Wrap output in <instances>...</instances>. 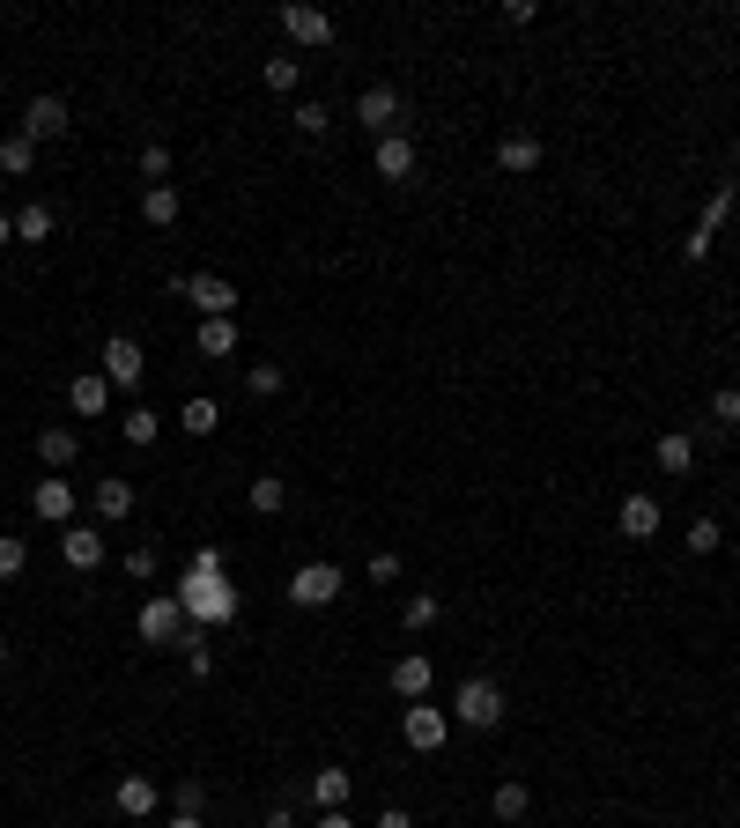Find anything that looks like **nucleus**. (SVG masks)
<instances>
[{
    "label": "nucleus",
    "instance_id": "1",
    "mask_svg": "<svg viewBox=\"0 0 740 828\" xmlns=\"http://www.w3.org/2000/svg\"><path fill=\"white\" fill-rule=\"evenodd\" d=\"M178 607L193 629H222V622H237V592L222 570H186V585H178Z\"/></svg>",
    "mask_w": 740,
    "mask_h": 828
},
{
    "label": "nucleus",
    "instance_id": "2",
    "mask_svg": "<svg viewBox=\"0 0 740 828\" xmlns=\"http://www.w3.org/2000/svg\"><path fill=\"white\" fill-rule=\"evenodd\" d=\"M452 718H459V725H474V732H496V725H504V688L482 681V673H467V681H459V696H452Z\"/></svg>",
    "mask_w": 740,
    "mask_h": 828
},
{
    "label": "nucleus",
    "instance_id": "3",
    "mask_svg": "<svg viewBox=\"0 0 740 828\" xmlns=\"http://www.w3.org/2000/svg\"><path fill=\"white\" fill-rule=\"evenodd\" d=\"M356 119H363V134H378V141H385V134H400L408 104H400V89H393V82H370L363 97H356Z\"/></svg>",
    "mask_w": 740,
    "mask_h": 828
},
{
    "label": "nucleus",
    "instance_id": "4",
    "mask_svg": "<svg viewBox=\"0 0 740 828\" xmlns=\"http://www.w3.org/2000/svg\"><path fill=\"white\" fill-rule=\"evenodd\" d=\"M400 740H408L415 755H437L444 740H452V718H444L437 703H408L400 710Z\"/></svg>",
    "mask_w": 740,
    "mask_h": 828
},
{
    "label": "nucleus",
    "instance_id": "5",
    "mask_svg": "<svg viewBox=\"0 0 740 828\" xmlns=\"http://www.w3.org/2000/svg\"><path fill=\"white\" fill-rule=\"evenodd\" d=\"M334 599H341V570H334V562L289 570V607H334Z\"/></svg>",
    "mask_w": 740,
    "mask_h": 828
},
{
    "label": "nucleus",
    "instance_id": "6",
    "mask_svg": "<svg viewBox=\"0 0 740 828\" xmlns=\"http://www.w3.org/2000/svg\"><path fill=\"white\" fill-rule=\"evenodd\" d=\"M178 296H186L200 318H237V289H230L222 274H186V282H178Z\"/></svg>",
    "mask_w": 740,
    "mask_h": 828
},
{
    "label": "nucleus",
    "instance_id": "7",
    "mask_svg": "<svg viewBox=\"0 0 740 828\" xmlns=\"http://www.w3.org/2000/svg\"><path fill=\"white\" fill-rule=\"evenodd\" d=\"M141 644H178L186 636V607H178V592H156V599H141Z\"/></svg>",
    "mask_w": 740,
    "mask_h": 828
},
{
    "label": "nucleus",
    "instance_id": "8",
    "mask_svg": "<svg viewBox=\"0 0 740 828\" xmlns=\"http://www.w3.org/2000/svg\"><path fill=\"white\" fill-rule=\"evenodd\" d=\"M104 555H112V548H104V533H97V526H60V562H67L74 577L104 570Z\"/></svg>",
    "mask_w": 740,
    "mask_h": 828
},
{
    "label": "nucleus",
    "instance_id": "9",
    "mask_svg": "<svg viewBox=\"0 0 740 828\" xmlns=\"http://www.w3.org/2000/svg\"><path fill=\"white\" fill-rule=\"evenodd\" d=\"M97 355H104V385H126V392L141 385V370H148V363H141V341H134V333H112Z\"/></svg>",
    "mask_w": 740,
    "mask_h": 828
},
{
    "label": "nucleus",
    "instance_id": "10",
    "mask_svg": "<svg viewBox=\"0 0 740 828\" xmlns=\"http://www.w3.org/2000/svg\"><path fill=\"white\" fill-rule=\"evenodd\" d=\"M23 134L30 141H60V134H74V112H67V97H30V112H23Z\"/></svg>",
    "mask_w": 740,
    "mask_h": 828
},
{
    "label": "nucleus",
    "instance_id": "11",
    "mask_svg": "<svg viewBox=\"0 0 740 828\" xmlns=\"http://www.w3.org/2000/svg\"><path fill=\"white\" fill-rule=\"evenodd\" d=\"M30 511L45 518V526H74V481L67 474H45V481L30 488Z\"/></svg>",
    "mask_w": 740,
    "mask_h": 828
},
{
    "label": "nucleus",
    "instance_id": "12",
    "mask_svg": "<svg viewBox=\"0 0 740 828\" xmlns=\"http://www.w3.org/2000/svg\"><path fill=\"white\" fill-rule=\"evenodd\" d=\"M370 171L385 178V185H408V178H415V141H408V134H385V141L370 148Z\"/></svg>",
    "mask_w": 740,
    "mask_h": 828
},
{
    "label": "nucleus",
    "instance_id": "13",
    "mask_svg": "<svg viewBox=\"0 0 740 828\" xmlns=\"http://www.w3.org/2000/svg\"><path fill=\"white\" fill-rule=\"evenodd\" d=\"M659 526H666L659 496H622V511H615V533H622V540H652Z\"/></svg>",
    "mask_w": 740,
    "mask_h": 828
},
{
    "label": "nucleus",
    "instance_id": "14",
    "mask_svg": "<svg viewBox=\"0 0 740 828\" xmlns=\"http://www.w3.org/2000/svg\"><path fill=\"white\" fill-rule=\"evenodd\" d=\"M282 30H289L296 45H334V15H326V8H282Z\"/></svg>",
    "mask_w": 740,
    "mask_h": 828
},
{
    "label": "nucleus",
    "instance_id": "15",
    "mask_svg": "<svg viewBox=\"0 0 740 828\" xmlns=\"http://www.w3.org/2000/svg\"><path fill=\"white\" fill-rule=\"evenodd\" d=\"M541 156H548V148L533 141V134H504V141H496V171L526 178V171H541Z\"/></svg>",
    "mask_w": 740,
    "mask_h": 828
},
{
    "label": "nucleus",
    "instance_id": "16",
    "mask_svg": "<svg viewBox=\"0 0 740 828\" xmlns=\"http://www.w3.org/2000/svg\"><path fill=\"white\" fill-rule=\"evenodd\" d=\"M193 355H208V363L237 355V318H200L193 326Z\"/></svg>",
    "mask_w": 740,
    "mask_h": 828
},
{
    "label": "nucleus",
    "instance_id": "17",
    "mask_svg": "<svg viewBox=\"0 0 740 828\" xmlns=\"http://www.w3.org/2000/svg\"><path fill=\"white\" fill-rule=\"evenodd\" d=\"M393 696L400 703H430V651H408L393 666Z\"/></svg>",
    "mask_w": 740,
    "mask_h": 828
},
{
    "label": "nucleus",
    "instance_id": "18",
    "mask_svg": "<svg viewBox=\"0 0 740 828\" xmlns=\"http://www.w3.org/2000/svg\"><path fill=\"white\" fill-rule=\"evenodd\" d=\"M97 518L104 526H126V518H134V481H126V474H104L97 481Z\"/></svg>",
    "mask_w": 740,
    "mask_h": 828
},
{
    "label": "nucleus",
    "instance_id": "19",
    "mask_svg": "<svg viewBox=\"0 0 740 828\" xmlns=\"http://www.w3.org/2000/svg\"><path fill=\"white\" fill-rule=\"evenodd\" d=\"M112 806H119V814H134V821H148V814L163 806V792H156L148 777H119V784H112Z\"/></svg>",
    "mask_w": 740,
    "mask_h": 828
},
{
    "label": "nucleus",
    "instance_id": "20",
    "mask_svg": "<svg viewBox=\"0 0 740 828\" xmlns=\"http://www.w3.org/2000/svg\"><path fill=\"white\" fill-rule=\"evenodd\" d=\"M726 215H733V185H718L711 208H704V222L689 230V259H704V252H711V237H718V222H726Z\"/></svg>",
    "mask_w": 740,
    "mask_h": 828
},
{
    "label": "nucleus",
    "instance_id": "21",
    "mask_svg": "<svg viewBox=\"0 0 740 828\" xmlns=\"http://www.w3.org/2000/svg\"><path fill=\"white\" fill-rule=\"evenodd\" d=\"M652 459H659V474H689L696 466V437L689 429H666V437L652 444Z\"/></svg>",
    "mask_w": 740,
    "mask_h": 828
},
{
    "label": "nucleus",
    "instance_id": "22",
    "mask_svg": "<svg viewBox=\"0 0 740 828\" xmlns=\"http://www.w3.org/2000/svg\"><path fill=\"white\" fill-rule=\"evenodd\" d=\"M67 407H74V414H104V407H112L104 370H82V378H74V385H67Z\"/></svg>",
    "mask_w": 740,
    "mask_h": 828
},
{
    "label": "nucleus",
    "instance_id": "23",
    "mask_svg": "<svg viewBox=\"0 0 740 828\" xmlns=\"http://www.w3.org/2000/svg\"><path fill=\"white\" fill-rule=\"evenodd\" d=\"M38 459H45V466H74V459H82V429H67V422H52L45 437H38Z\"/></svg>",
    "mask_w": 740,
    "mask_h": 828
},
{
    "label": "nucleus",
    "instance_id": "24",
    "mask_svg": "<svg viewBox=\"0 0 740 828\" xmlns=\"http://www.w3.org/2000/svg\"><path fill=\"white\" fill-rule=\"evenodd\" d=\"M348 792H356V777H348V769H311V806H319V814L348 806Z\"/></svg>",
    "mask_w": 740,
    "mask_h": 828
},
{
    "label": "nucleus",
    "instance_id": "25",
    "mask_svg": "<svg viewBox=\"0 0 740 828\" xmlns=\"http://www.w3.org/2000/svg\"><path fill=\"white\" fill-rule=\"evenodd\" d=\"M0 171H8V178H30V171H38V141H30L23 126L0 141Z\"/></svg>",
    "mask_w": 740,
    "mask_h": 828
},
{
    "label": "nucleus",
    "instance_id": "26",
    "mask_svg": "<svg viewBox=\"0 0 740 828\" xmlns=\"http://www.w3.org/2000/svg\"><path fill=\"white\" fill-rule=\"evenodd\" d=\"M252 511L282 518V511H289V481H282V474H252Z\"/></svg>",
    "mask_w": 740,
    "mask_h": 828
},
{
    "label": "nucleus",
    "instance_id": "27",
    "mask_svg": "<svg viewBox=\"0 0 740 828\" xmlns=\"http://www.w3.org/2000/svg\"><path fill=\"white\" fill-rule=\"evenodd\" d=\"M119 437L134 444V452H148V444L163 437V414H148V407H126V414H119Z\"/></svg>",
    "mask_w": 740,
    "mask_h": 828
},
{
    "label": "nucleus",
    "instance_id": "28",
    "mask_svg": "<svg viewBox=\"0 0 740 828\" xmlns=\"http://www.w3.org/2000/svg\"><path fill=\"white\" fill-rule=\"evenodd\" d=\"M52 222H60V215H52L45 200H30V208H15V244H45V237H52Z\"/></svg>",
    "mask_w": 740,
    "mask_h": 828
},
{
    "label": "nucleus",
    "instance_id": "29",
    "mask_svg": "<svg viewBox=\"0 0 740 828\" xmlns=\"http://www.w3.org/2000/svg\"><path fill=\"white\" fill-rule=\"evenodd\" d=\"M178 429H186V437H215L222 407H215V400H186V407H178Z\"/></svg>",
    "mask_w": 740,
    "mask_h": 828
},
{
    "label": "nucleus",
    "instance_id": "30",
    "mask_svg": "<svg viewBox=\"0 0 740 828\" xmlns=\"http://www.w3.org/2000/svg\"><path fill=\"white\" fill-rule=\"evenodd\" d=\"M178 208H186V200H178V185H148V200H141L148 230H171V222H178Z\"/></svg>",
    "mask_w": 740,
    "mask_h": 828
},
{
    "label": "nucleus",
    "instance_id": "31",
    "mask_svg": "<svg viewBox=\"0 0 740 828\" xmlns=\"http://www.w3.org/2000/svg\"><path fill=\"white\" fill-rule=\"evenodd\" d=\"M526 806H533V792H526V784H496V792H489V814H496V821H526Z\"/></svg>",
    "mask_w": 740,
    "mask_h": 828
},
{
    "label": "nucleus",
    "instance_id": "32",
    "mask_svg": "<svg viewBox=\"0 0 740 828\" xmlns=\"http://www.w3.org/2000/svg\"><path fill=\"white\" fill-rule=\"evenodd\" d=\"M289 126H296V134H304V141H319L326 126H334V112H326V104L311 97V104H296V112H289Z\"/></svg>",
    "mask_w": 740,
    "mask_h": 828
},
{
    "label": "nucleus",
    "instance_id": "33",
    "mask_svg": "<svg viewBox=\"0 0 740 828\" xmlns=\"http://www.w3.org/2000/svg\"><path fill=\"white\" fill-rule=\"evenodd\" d=\"M711 429H740V392L733 385L711 392Z\"/></svg>",
    "mask_w": 740,
    "mask_h": 828
},
{
    "label": "nucleus",
    "instance_id": "34",
    "mask_svg": "<svg viewBox=\"0 0 740 828\" xmlns=\"http://www.w3.org/2000/svg\"><path fill=\"white\" fill-rule=\"evenodd\" d=\"M23 562H30L23 533H0V585H8V577H23Z\"/></svg>",
    "mask_w": 740,
    "mask_h": 828
},
{
    "label": "nucleus",
    "instance_id": "35",
    "mask_svg": "<svg viewBox=\"0 0 740 828\" xmlns=\"http://www.w3.org/2000/svg\"><path fill=\"white\" fill-rule=\"evenodd\" d=\"M156 570H163L156 548H126V577H134V585H156Z\"/></svg>",
    "mask_w": 740,
    "mask_h": 828
},
{
    "label": "nucleus",
    "instance_id": "36",
    "mask_svg": "<svg viewBox=\"0 0 740 828\" xmlns=\"http://www.w3.org/2000/svg\"><path fill=\"white\" fill-rule=\"evenodd\" d=\"M437 592H415V599H408V607H400V622H408V629H430V622H437Z\"/></svg>",
    "mask_w": 740,
    "mask_h": 828
},
{
    "label": "nucleus",
    "instance_id": "37",
    "mask_svg": "<svg viewBox=\"0 0 740 828\" xmlns=\"http://www.w3.org/2000/svg\"><path fill=\"white\" fill-rule=\"evenodd\" d=\"M178 651H186V666H193V681H208V673H215V651L200 644V629H193V636H178Z\"/></svg>",
    "mask_w": 740,
    "mask_h": 828
},
{
    "label": "nucleus",
    "instance_id": "38",
    "mask_svg": "<svg viewBox=\"0 0 740 828\" xmlns=\"http://www.w3.org/2000/svg\"><path fill=\"white\" fill-rule=\"evenodd\" d=\"M296 74H304V60H296V52H274L267 60V89H296Z\"/></svg>",
    "mask_w": 740,
    "mask_h": 828
},
{
    "label": "nucleus",
    "instance_id": "39",
    "mask_svg": "<svg viewBox=\"0 0 740 828\" xmlns=\"http://www.w3.org/2000/svg\"><path fill=\"white\" fill-rule=\"evenodd\" d=\"M718 540H726V526H718V518H696L689 526V555H718Z\"/></svg>",
    "mask_w": 740,
    "mask_h": 828
},
{
    "label": "nucleus",
    "instance_id": "40",
    "mask_svg": "<svg viewBox=\"0 0 740 828\" xmlns=\"http://www.w3.org/2000/svg\"><path fill=\"white\" fill-rule=\"evenodd\" d=\"M245 392H252V400H274V392H282V370H274V363H252V370H245Z\"/></svg>",
    "mask_w": 740,
    "mask_h": 828
},
{
    "label": "nucleus",
    "instance_id": "41",
    "mask_svg": "<svg viewBox=\"0 0 740 828\" xmlns=\"http://www.w3.org/2000/svg\"><path fill=\"white\" fill-rule=\"evenodd\" d=\"M141 178H156V185L171 178V148H163V141H148V148H141Z\"/></svg>",
    "mask_w": 740,
    "mask_h": 828
},
{
    "label": "nucleus",
    "instance_id": "42",
    "mask_svg": "<svg viewBox=\"0 0 740 828\" xmlns=\"http://www.w3.org/2000/svg\"><path fill=\"white\" fill-rule=\"evenodd\" d=\"M171 799H178V814H200V799H208V784H200V777H178V784H171Z\"/></svg>",
    "mask_w": 740,
    "mask_h": 828
},
{
    "label": "nucleus",
    "instance_id": "43",
    "mask_svg": "<svg viewBox=\"0 0 740 828\" xmlns=\"http://www.w3.org/2000/svg\"><path fill=\"white\" fill-rule=\"evenodd\" d=\"M400 577V555H370V585H393Z\"/></svg>",
    "mask_w": 740,
    "mask_h": 828
},
{
    "label": "nucleus",
    "instance_id": "44",
    "mask_svg": "<svg viewBox=\"0 0 740 828\" xmlns=\"http://www.w3.org/2000/svg\"><path fill=\"white\" fill-rule=\"evenodd\" d=\"M370 828H415V814H408V806H385V814H378Z\"/></svg>",
    "mask_w": 740,
    "mask_h": 828
},
{
    "label": "nucleus",
    "instance_id": "45",
    "mask_svg": "<svg viewBox=\"0 0 740 828\" xmlns=\"http://www.w3.org/2000/svg\"><path fill=\"white\" fill-rule=\"evenodd\" d=\"M311 828H356V821H348V806H334V814H319Z\"/></svg>",
    "mask_w": 740,
    "mask_h": 828
},
{
    "label": "nucleus",
    "instance_id": "46",
    "mask_svg": "<svg viewBox=\"0 0 740 828\" xmlns=\"http://www.w3.org/2000/svg\"><path fill=\"white\" fill-rule=\"evenodd\" d=\"M267 828H296V814H289V806H274V814H267Z\"/></svg>",
    "mask_w": 740,
    "mask_h": 828
},
{
    "label": "nucleus",
    "instance_id": "47",
    "mask_svg": "<svg viewBox=\"0 0 740 828\" xmlns=\"http://www.w3.org/2000/svg\"><path fill=\"white\" fill-rule=\"evenodd\" d=\"M8 244H15V215H0V252H8Z\"/></svg>",
    "mask_w": 740,
    "mask_h": 828
},
{
    "label": "nucleus",
    "instance_id": "48",
    "mask_svg": "<svg viewBox=\"0 0 740 828\" xmlns=\"http://www.w3.org/2000/svg\"><path fill=\"white\" fill-rule=\"evenodd\" d=\"M163 828H200V814H171V821H163Z\"/></svg>",
    "mask_w": 740,
    "mask_h": 828
},
{
    "label": "nucleus",
    "instance_id": "49",
    "mask_svg": "<svg viewBox=\"0 0 740 828\" xmlns=\"http://www.w3.org/2000/svg\"><path fill=\"white\" fill-rule=\"evenodd\" d=\"M0 666H8V644H0Z\"/></svg>",
    "mask_w": 740,
    "mask_h": 828
}]
</instances>
